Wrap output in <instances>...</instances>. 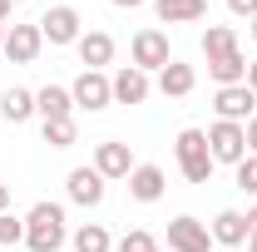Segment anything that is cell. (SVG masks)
I'll use <instances>...</instances> for the list:
<instances>
[{
	"mask_svg": "<svg viewBox=\"0 0 257 252\" xmlns=\"http://www.w3.org/2000/svg\"><path fill=\"white\" fill-rule=\"evenodd\" d=\"M25 247L30 252H60L64 247V208L40 198L25 213Z\"/></svg>",
	"mask_w": 257,
	"mask_h": 252,
	"instance_id": "6da1fadb",
	"label": "cell"
},
{
	"mask_svg": "<svg viewBox=\"0 0 257 252\" xmlns=\"http://www.w3.org/2000/svg\"><path fill=\"white\" fill-rule=\"evenodd\" d=\"M173 158H178V173L188 178V183H208L213 178V154H208V134L203 129H183L178 134V144H173Z\"/></svg>",
	"mask_w": 257,
	"mask_h": 252,
	"instance_id": "7a4b0ae2",
	"label": "cell"
},
{
	"mask_svg": "<svg viewBox=\"0 0 257 252\" xmlns=\"http://www.w3.org/2000/svg\"><path fill=\"white\" fill-rule=\"evenodd\" d=\"M208 134V154H213V163H242L247 158V134H242V124H227V119H218L213 129H203Z\"/></svg>",
	"mask_w": 257,
	"mask_h": 252,
	"instance_id": "3957f363",
	"label": "cell"
},
{
	"mask_svg": "<svg viewBox=\"0 0 257 252\" xmlns=\"http://www.w3.org/2000/svg\"><path fill=\"white\" fill-rule=\"evenodd\" d=\"M69 94H74V109L99 114V109H109V104H114V84H109V74H104V69H84V74L69 84Z\"/></svg>",
	"mask_w": 257,
	"mask_h": 252,
	"instance_id": "277c9868",
	"label": "cell"
},
{
	"mask_svg": "<svg viewBox=\"0 0 257 252\" xmlns=\"http://www.w3.org/2000/svg\"><path fill=\"white\" fill-rule=\"evenodd\" d=\"M40 35H45V45H79V10L74 5H50V15L40 20Z\"/></svg>",
	"mask_w": 257,
	"mask_h": 252,
	"instance_id": "5b68a950",
	"label": "cell"
},
{
	"mask_svg": "<svg viewBox=\"0 0 257 252\" xmlns=\"http://www.w3.org/2000/svg\"><path fill=\"white\" fill-rule=\"evenodd\" d=\"M45 50V35H40V20L35 25H5V60L10 64H35V55Z\"/></svg>",
	"mask_w": 257,
	"mask_h": 252,
	"instance_id": "8992f818",
	"label": "cell"
},
{
	"mask_svg": "<svg viewBox=\"0 0 257 252\" xmlns=\"http://www.w3.org/2000/svg\"><path fill=\"white\" fill-rule=\"evenodd\" d=\"M128 55H134V69H144V74H149V69H163V64L173 60V55H168V35H163V30H139V35H134V45H128Z\"/></svg>",
	"mask_w": 257,
	"mask_h": 252,
	"instance_id": "52a82bcc",
	"label": "cell"
},
{
	"mask_svg": "<svg viewBox=\"0 0 257 252\" xmlns=\"http://www.w3.org/2000/svg\"><path fill=\"white\" fill-rule=\"evenodd\" d=\"M168 247L173 252H213V232H208V222L183 213V218L168 222Z\"/></svg>",
	"mask_w": 257,
	"mask_h": 252,
	"instance_id": "ba28073f",
	"label": "cell"
},
{
	"mask_svg": "<svg viewBox=\"0 0 257 252\" xmlns=\"http://www.w3.org/2000/svg\"><path fill=\"white\" fill-rule=\"evenodd\" d=\"M213 109H218V119H227V124H247L257 114V94L247 84H227V89H218Z\"/></svg>",
	"mask_w": 257,
	"mask_h": 252,
	"instance_id": "9c48e42d",
	"label": "cell"
},
{
	"mask_svg": "<svg viewBox=\"0 0 257 252\" xmlns=\"http://www.w3.org/2000/svg\"><path fill=\"white\" fill-rule=\"evenodd\" d=\"M163 188H168V178H163L159 163H134V173H128V198L134 203H159Z\"/></svg>",
	"mask_w": 257,
	"mask_h": 252,
	"instance_id": "30bf717a",
	"label": "cell"
},
{
	"mask_svg": "<svg viewBox=\"0 0 257 252\" xmlns=\"http://www.w3.org/2000/svg\"><path fill=\"white\" fill-rule=\"evenodd\" d=\"M64 188H69V198H74L79 208H99V203H104V178H99L94 163H89V168H69Z\"/></svg>",
	"mask_w": 257,
	"mask_h": 252,
	"instance_id": "8fae6325",
	"label": "cell"
},
{
	"mask_svg": "<svg viewBox=\"0 0 257 252\" xmlns=\"http://www.w3.org/2000/svg\"><path fill=\"white\" fill-rule=\"evenodd\" d=\"M94 168H99V178L109 183V178H128L134 173V154H128V144H99L94 149Z\"/></svg>",
	"mask_w": 257,
	"mask_h": 252,
	"instance_id": "7c38bea8",
	"label": "cell"
},
{
	"mask_svg": "<svg viewBox=\"0 0 257 252\" xmlns=\"http://www.w3.org/2000/svg\"><path fill=\"white\" fill-rule=\"evenodd\" d=\"M109 84H114V104H144V99H149V74L134 69V64H124Z\"/></svg>",
	"mask_w": 257,
	"mask_h": 252,
	"instance_id": "4fadbf2b",
	"label": "cell"
},
{
	"mask_svg": "<svg viewBox=\"0 0 257 252\" xmlns=\"http://www.w3.org/2000/svg\"><path fill=\"white\" fill-rule=\"evenodd\" d=\"M35 114L40 119H69L74 114V94L64 84H45V89H35Z\"/></svg>",
	"mask_w": 257,
	"mask_h": 252,
	"instance_id": "5bb4252c",
	"label": "cell"
},
{
	"mask_svg": "<svg viewBox=\"0 0 257 252\" xmlns=\"http://www.w3.org/2000/svg\"><path fill=\"white\" fill-rule=\"evenodd\" d=\"M213 242H223V247H242L247 242V213H237V208H223L218 218H213Z\"/></svg>",
	"mask_w": 257,
	"mask_h": 252,
	"instance_id": "9a60e30c",
	"label": "cell"
},
{
	"mask_svg": "<svg viewBox=\"0 0 257 252\" xmlns=\"http://www.w3.org/2000/svg\"><path fill=\"white\" fill-rule=\"evenodd\" d=\"M154 15L163 25H193L208 15V0H154Z\"/></svg>",
	"mask_w": 257,
	"mask_h": 252,
	"instance_id": "2e32d148",
	"label": "cell"
},
{
	"mask_svg": "<svg viewBox=\"0 0 257 252\" xmlns=\"http://www.w3.org/2000/svg\"><path fill=\"white\" fill-rule=\"evenodd\" d=\"M79 60H84V69H104V64L114 60V35H104V30H89V35H79Z\"/></svg>",
	"mask_w": 257,
	"mask_h": 252,
	"instance_id": "e0dca14e",
	"label": "cell"
},
{
	"mask_svg": "<svg viewBox=\"0 0 257 252\" xmlns=\"http://www.w3.org/2000/svg\"><path fill=\"white\" fill-rule=\"evenodd\" d=\"M193 84H198V74H193V64H183V60H168L159 69V89L168 99H183V94H193Z\"/></svg>",
	"mask_w": 257,
	"mask_h": 252,
	"instance_id": "ac0fdd59",
	"label": "cell"
},
{
	"mask_svg": "<svg viewBox=\"0 0 257 252\" xmlns=\"http://www.w3.org/2000/svg\"><path fill=\"white\" fill-rule=\"evenodd\" d=\"M208 74L218 79V89H227V84H242V79H247V55H242V50L218 55V60H208Z\"/></svg>",
	"mask_w": 257,
	"mask_h": 252,
	"instance_id": "d6986e66",
	"label": "cell"
},
{
	"mask_svg": "<svg viewBox=\"0 0 257 252\" xmlns=\"http://www.w3.org/2000/svg\"><path fill=\"white\" fill-rule=\"evenodd\" d=\"M0 119H5V124L35 119V89H5V94H0Z\"/></svg>",
	"mask_w": 257,
	"mask_h": 252,
	"instance_id": "ffe728a7",
	"label": "cell"
},
{
	"mask_svg": "<svg viewBox=\"0 0 257 252\" xmlns=\"http://www.w3.org/2000/svg\"><path fill=\"white\" fill-rule=\"evenodd\" d=\"M232 50H237V30H232V25H208V30H203V55H208V60L232 55Z\"/></svg>",
	"mask_w": 257,
	"mask_h": 252,
	"instance_id": "44dd1931",
	"label": "cell"
},
{
	"mask_svg": "<svg viewBox=\"0 0 257 252\" xmlns=\"http://www.w3.org/2000/svg\"><path fill=\"white\" fill-rule=\"evenodd\" d=\"M74 252H114L109 227H104V222H84V227L74 232Z\"/></svg>",
	"mask_w": 257,
	"mask_h": 252,
	"instance_id": "7402d4cb",
	"label": "cell"
},
{
	"mask_svg": "<svg viewBox=\"0 0 257 252\" xmlns=\"http://www.w3.org/2000/svg\"><path fill=\"white\" fill-rule=\"evenodd\" d=\"M74 139H79L74 114H69V119H45V144H50V149H69Z\"/></svg>",
	"mask_w": 257,
	"mask_h": 252,
	"instance_id": "603a6c76",
	"label": "cell"
},
{
	"mask_svg": "<svg viewBox=\"0 0 257 252\" xmlns=\"http://www.w3.org/2000/svg\"><path fill=\"white\" fill-rule=\"evenodd\" d=\"M114 252H159V242H154L144 227H134V232H124V237L114 242Z\"/></svg>",
	"mask_w": 257,
	"mask_h": 252,
	"instance_id": "cb8c5ba5",
	"label": "cell"
},
{
	"mask_svg": "<svg viewBox=\"0 0 257 252\" xmlns=\"http://www.w3.org/2000/svg\"><path fill=\"white\" fill-rule=\"evenodd\" d=\"M15 242H25V218L0 213V247H15Z\"/></svg>",
	"mask_w": 257,
	"mask_h": 252,
	"instance_id": "d4e9b609",
	"label": "cell"
},
{
	"mask_svg": "<svg viewBox=\"0 0 257 252\" xmlns=\"http://www.w3.org/2000/svg\"><path fill=\"white\" fill-rule=\"evenodd\" d=\"M237 188L242 193H257V154H247L237 163Z\"/></svg>",
	"mask_w": 257,
	"mask_h": 252,
	"instance_id": "484cf974",
	"label": "cell"
},
{
	"mask_svg": "<svg viewBox=\"0 0 257 252\" xmlns=\"http://www.w3.org/2000/svg\"><path fill=\"white\" fill-rule=\"evenodd\" d=\"M227 10H232L237 20H252V15H257V0H227Z\"/></svg>",
	"mask_w": 257,
	"mask_h": 252,
	"instance_id": "4316f807",
	"label": "cell"
},
{
	"mask_svg": "<svg viewBox=\"0 0 257 252\" xmlns=\"http://www.w3.org/2000/svg\"><path fill=\"white\" fill-rule=\"evenodd\" d=\"M242 134H247V154H257V114L242 124Z\"/></svg>",
	"mask_w": 257,
	"mask_h": 252,
	"instance_id": "83f0119b",
	"label": "cell"
},
{
	"mask_svg": "<svg viewBox=\"0 0 257 252\" xmlns=\"http://www.w3.org/2000/svg\"><path fill=\"white\" fill-rule=\"evenodd\" d=\"M242 84H247V89L257 94V60H247V79H242Z\"/></svg>",
	"mask_w": 257,
	"mask_h": 252,
	"instance_id": "f1b7e54d",
	"label": "cell"
},
{
	"mask_svg": "<svg viewBox=\"0 0 257 252\" xmlns=\"http://www.w3.org/2000/svg\"><path fill=\"white\" fill-rule=\"evenodd\" d=\"M0 213H10V188L0 183Z\"/></svg>",
	"mask_w": 257,
	"mask_h": 252,
	"instance_id": "f546056e",
	"label": "cell"
},
{
	"mask_svg": "<svg viewBox=\"0 0 257 252\" xmlns=\"http://www.w3.org/2000/svg\"><path fill=\"white\" fill-rule=\"evenodd\" d=\"M119 10H139V5H149V0H114Z\"/></svg>",
	"mask_w": 257,
	"mask_h": 252,
	"instance_id": "4dcf8cb0",
	"label": "cell"
},
{
	"mask_svg": "<svg viewBox=\"0 0 257 252\" xmlns=\"http://www.w3.org/2000/svg\"><path fill=\"white\" fill-rule=\"evenodd\" d=\"M247 232H257V208H247Z\"/></svg>",
	"mask_w": 257,
	"mask_h": 252,
	"instance_id": "1f68e13d",
	"label": "cell"
},
{
	"mask_svg": "<svg viewBox=\"0 0 257 252\" xmlns=\"http://www.w3.org/2000/svg\"><path fill=\"white\" fill-rule=\"evenodd\" d=\"M5 20H10V0H0V25H5Z\"/></svg>",
	"mask_w": 257,
	"mask_h": 252,
	"instance_id": "d6a6232c",
	"label": "cell"
},
{
	"mask_svg": "<svg viewBox=\"0 0 257 252\" xmlns=\"http://www.w3.org/2000/svg\"><path fill=\"white\" fill-rule=\"evenodd\" d=\"M247 252H257V232H247Z\"/></svg>",
	"mask_w": 257,
	"mask_h": 252,
	"instance_id": "836d02e7",
	"label": "cell"
},
{
	"mask_svg": "<svg viewBox=\"0 0 257 252\" xmlns=\"http://www.w3.org/2000/svg\"><path fill=\"white\" fill-rule=\"evenodd\" d=\"M0 50H5V25H0Z\"/></svg>",
	"mask_w": 257,
	"mask_h": 252,
	"instance_id": "e575fe53",
	"label": "cell"
},
{
	"mask_svg": "<svg viewBox=\"0 0 257 252\" xmlns=\"http://www.w3.org/2000/svg\"><path fill=\"white\" fill-rule=\"evenodd\" d=\"M252 40H257V15H252Z\"/></svg>",
	"mask_w": 257,
	"mask_h": 252,
	"instance_id": "d590c367",
	"label": "cell"
},
{
	"mask_svg": "<svg viewBox=\"0 0 257 252\" xmlns=\"http://www.w3.org/2000/svg\"><path fill=\"white\" fill-rule=\"evenodd\" d=\"M10 5H25V0H10Z\"/></svg>",
	"mask_w": 257,
	"mask_h": 252,
	"instance_id": "8d00e7d4",
	"label": "cell"
}]
</instances>
